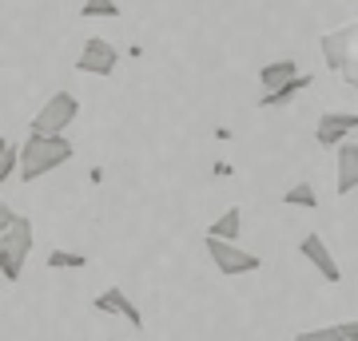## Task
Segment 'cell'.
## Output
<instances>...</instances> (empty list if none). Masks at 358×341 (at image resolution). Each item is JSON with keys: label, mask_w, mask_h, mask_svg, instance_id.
<instances>
[{"label": "cell", "mask_w": 358, "mask_h": 341, "mask_svg": "<svg viewBox=\"0 0 358 341\" xmlns=\"http://www.w3.org/2000/svg\"><path fill=\"white\" fill-rule=\"evenodd\" d=\"M239 230H243V211H239V206H227V211H223V215L207 227V238L239 242Z\"/></svg>", "instance_id": "7c38bea8"}, {"label": "cell", "mask_w": 358, "mask_h": 341, "mask_svg": "<svg viewBox=\"0 0 358 341\" xmlns=\"http://www.w3.org/2000/svg\"><path fill=\"white\" fill-rule=\"evenodd\" d=\"M112 341H115V338H112Z\"/></svg>", "instance_id": "7402d4cb"}, {"label": "cell", "mask_w": 358, "mask_h": 341, "mask_svg": "<svg viewBox=\"0 0 358 341\" xmlns=\"http://www.w3.org/2000/svg\"><path fill=\"white\" fill-rule=\"evenodd\" d=\"M76 115H80V100L72 91H52L48 103L32 115L28 131H36V135H64L68 123H76Z\"/></svg>", "instance_id": "3957f363"}, {"label": "cell", "mask_w": 358, "mask_h": 341, "mask_svg": "<svg viewBox=\"0 0 358 341\" xmlns=\"http://www.w3.org/2000/svg\"><path fill=\"white\" fill-rule=\"evenodd\" d=\"M80 16H88V20H96V16L115 20V16H120V4H115V0H84V4H80Z\"/></svg>", "instance_id": "2e32d148"}, {"label": "cell", "mask_w": 358, "mask_h": 341, "mask_svg": "<svg viewBox=\"0 0 358 341\" xmlns=\"http://www.w3.org/2000/svg\"><path fill=\"white\" fill-rule=\"evenodd\" d=\"M28 254H32V218L13 215V227L0 234V278L20 282Z\"/></svg>", "instance_id": "7a4b0ae2"}, {"label": "cell", "mask_w": 358, "mask_h": 341, "mask_svg": "<svg viewBox=\"0 0 358 341\" xmlns=\"http://www.w3.org/2000/svg\"><path fill=\"white\" fill-rule=\"evenodd\" d=\"M294 72H299L294 60H271V63L259 68V84H263V91H271V88H279V84H287Z\"/></svg>", "instance_id": "4fadbf2b"}, {"label": "cell", "mask_w": 358, "mask_h": 341, "mask_svg": "<svg viewBox=\"0 0 358 341\" xmlns=\"http://www.w3.org/2000/svg\"><path fill=\"white\" fill-rule=\"evenodd\" d=\"M307 88H310V76H307V72H294V76L287 79V84H279V88L263 91V96H259V107H263V112L287 107V103H291V100H299V96H303Z\"/></svg>", "instance_id": "8fae6325"}, {"label": "cell", "mask_w": 358, "mask_h": 341, "mask_svg": "<svg viewBox=\"0 0 358 341\" xmlns=\"http://www.w3.org/2000/svg\"><path fill=\"white\" fill-rule=\"evenodd\" d=\"M294 341H346V338H343L338 326H322V329H303V333H294Z\"/></svg>", "instance_id": "e0dca14e"}, {"label": "cell", "mask_w": 358, "mask_h": 341, "mask_svg": "<svg viewBox=\"0 0 358 341\" xmlns=\"http://www.w3.org/2000/svg\"><path fill=\"white\" fill-rule=\"evenodd\" d=\"M355 36H358V28H355V20H350V24L334 28V32H327V36L319 40L322 60H327V68H331V72H343V63L355 56Z\"/></svg>", "instance_id": "52a82bcc"}, {"label": "cell", "mask_w": 358, "mask_h": 341, "mask_svg": "<svg viewBox=\"0 0 358 341\" xmlns=\"http://www.w3.org/2000/svg\"><path fill=\"white\" fill-rule=\"evenodd\" d=\"M358 131V112H322L315 127V143L319 147H338L343 139H355Z\"/></svg>", "instance_id": "8992f818"}, {"label": "cell", "mask_w": 358, "mask_h": 341, "mask_svg": "<svg viewBox=\"0 0 358 341\" xmlns=\"http://www.w3.org/2000/svg\"><path fill=\"white\" fill-rule=\"evenodd\" d=\"M207 258H211V266H215L223 278H243V274H255L259 266H263V258L251 250H243L239 242H223V238H207Z\"/></svg>", "instance_id": "277c9868"}, {"label": "cell", "mask_w": 358, "mask_h": 341, "mask_svg": "<svg viewBox=\"0 0 358 341\" xmlns=\"http://www.w3.org/2000/svg\"><path fill=\"white\" fill-rule=\"evenodd\" d=\"M282 202L287 206H303V211H319V190L310 183H294V187L282 190Z\"/></svg>", "instance_id": "5bb4252c"}, {"label": "cell", "mask_w": 358, "mask_h": 341, "mask_svg": "<svg viewBox=\"0 0 358 341\" xmlns=\"http://www.w3.org/2000/svg\"><path fill=\"white\" fill-rule=\"evenodd\" d=\"M88 266V254L80 250H52L48 254V270H84Z\"/></svg>", "instance_id": "9a60e30c"}, {"label": "cell", "mask_w": 358, "mask_h": 341, "mask_svg": "<svg viewBox=\"0 0 358 341\" xmlns=\"http://www.w3.org/2000/svg\"><path fill=\"white\" fill-rule=\"evenodd\" d=\"M338 329H343V338H346V341H358V321H355V317H350V321H343Z\"/></svg>", "instance_id": "ffe728a7"}, {"label": "cell", "mask_w": 358, "mask_h": 341, "mask_svg": "<svg viewBox=\"0 0 358 341\" xmlns=\"http://www.w3.org/2000/svg\"><path fill=\"white\" fill-rule=\"evenodd\" d=\"M92 310L96 314H115V317H128L136 329H143V314H140V305L128 298V290L124 286H108L103 294H96L92 298Z\"/></svg>", "instance_id": "ba28073f"}, {"label": "cell", "mask_w": 358, "mask_h": 341, "mask_svg": "<svg viewBox=\"0 0 358 341\" xmlns=\"http://www.w3.org/2000/svg\"><path fill=\"white\" fill-rule=\"evenodd\" d=\"M76 155L68 135H36L28 131V139L16 147V175L20 183H36V179L52 175L56 167H64L68 159Z\"/></svg>", "instance_id": "6da1fadb"}, {"label": "cell", "mask_w": 358, "mask_h": 341, "mask_svg": "<svg viewBox=\"0 0 358 341\" xmlns=\"http://www.w3.org/2000/svg\"><path fill=\"white\" fill-rule=\"evenodd\" d=\"M115 68H120V52H115L112 40H103V36L84 40L80 60H76V72H84V76H112Z\"/></svg>", "instance_id": "5b68a950"}, {"label": "cell", "mask_w": 358, "mask_h": 341, "mask_svg": "<svg viewBox=\"0 0 358 341\" xmlns=\"http://www.w3.org/2000/svg\"><path fill=\"white\" fill-rule=\"evenodd\" d=\"M4 143H8V139H4V135H0V151H4Z\"/></svg>", "instance_id": "44dd1931"}, {"label": "cell", "mask_w": 358, "mask_h": 341, "mask_svg": "<svg viewBox=\"0 0 358 341\" xmlns=\"http://www.w3.org/2000/svg\"><path fill=\"white\" fill-rule=\"evenodd\" d=\"M13 215H16L13 206H8V202H0V234H4V230L13 227Z\"/></svg>", "instance_id": "d6986e66"}, {"label": "cell", "mask_w": 358, "mask_h": 341, "mask_svg": "<svg viewBox=\"0 0 358 341\" xmlns=\"http://www.w3.org/2000/svg\"><path fill=\"white\" fill-rule=\"evenodd\" d=\"M299 254H303V258H307V262L319 270L322 282H338V278H343V270H338V262H334L331 246H327L319 234H307V238L299 242Z\"/></svg>", "instance_id": "9c48e42d"}, {"label": "cell", "mask_w": 358, "mask_h": 341, "mask_svg": "<svg viewBox=\"0 0 358 341\" xmlns=\"http://www.w3.org/2000/svg\"><path fill=\"white\" fill-rule=\"evenodd\" d=\"M16 175V143H4V151H0V187Z\"/></svg>", "instance_id": "ac0fdd59"}, {"label": "cell", "mask_w": 358, "mask_h": 341, "mask_svg": "<svg viewBox=\"0 0 358 341\" xmlns=\"http://www.w3.org/2000/svg\"><path fill=\"white\" fill-rule=\"evenodd\" d=\"M334 151H338V179H334V190L346 199V195H355V187H358V143L343 139Z\"/></svg>", "instance_id": "30bf717a"}]
</instances>
